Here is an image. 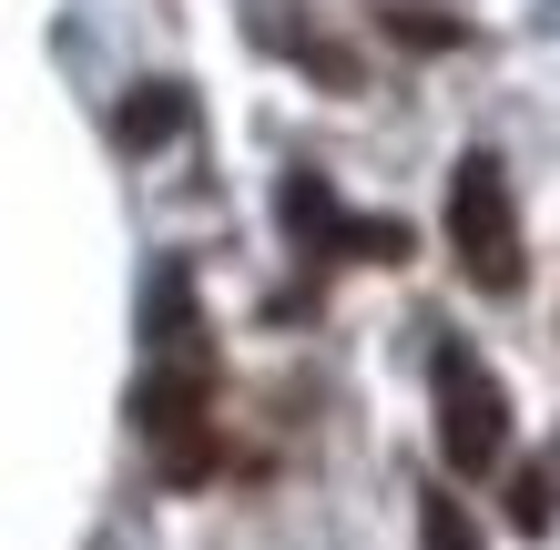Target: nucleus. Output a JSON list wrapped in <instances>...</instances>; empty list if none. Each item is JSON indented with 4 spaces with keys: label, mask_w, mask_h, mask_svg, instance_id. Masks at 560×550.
Here are the masks:
<instances>
[{
    "label": "nucleus",
    "mask_w": 560,
    "mask_h": 550,
    "mask_svg": "<svg viewBox=\"0 0 560 550\" xmlns=\"http://www.w3.org/2000/svg\"><path fill=\"white\" fill-rule=\"evenodd\" d=\"M510 520L530 530V540L550 530V479H540V469H520V479H510Z\"/></svg>",
    "instance_id": "39448f33"
},
{
    "label": "nucleus",
    "mask_w": 560,
    "mask_h": 550,
    "mask_svg": "<svg viewBox=\"0 0 560 550\" xmlns=\"http://www.w3.org/2000/svg\"><path fill=\"white\" fill-rule=\"evenodd\" d=\"M133 418H143V438H153V459H163V479H174V490H194V479L214 469V387H205V367L143 377Z\"/></svg>",
    "instance_id": "7ed1b4c3"
},
{
    "label": "nucleus",
    "mask_w": 560,
    "mask_h": 550,
    "mask_svg": "<svg viewBox=\"0 0 560 550\" xmlns=\"http://www.w3.org/2000/svg\"><path fill=\"white\" fill-rule=\"evenodd\" d=\"M418 520H428V550H479V530L458 520V500H428Z\"/></svg>",
    "instance_id": "423d86ee"
},
{
    "label": "nucleus",
    "mask_w": 560,
    "mask_h": 550,
    "mask_svg": "<svg viewBox=\"0 0 560 550\" xmlns=\"http://www.w3.org/2000/svg\"><path fill=\"white\" fill-rule=\"evenodd\" d=\"M174 122H184V92H133L113 133H122V143H163V133H174Z\"/></svg>",
    "instance_id": "20e7f679"
},
{
    "label": "nucleus",
    "mask_w": 560,
    "mask_h": 550,
    "mask_svg": "<svg viewBox=\"0 0 560 550\" xmlns=\"http://www.w3.org/2000/svg\"><path fill=\"white\" fill-rule=\"evenodd\" d=\"M448 245H458V276L469 285H489V296L520 285V214H510L500 153H469V164L448 174Z\"/></svg>",
    "instance_id": "f257e3e1"
},
{
    "label": "nucleus",
    "mask_w": 560,
    "mask_h": 550,
    "mask_svg": "<svg viewBox=\"0 0 560 550\" xmlns=\"http://www.w3.org/2000/svg\"><path fill=\"white\" fill-rule=\"evenodd\" d=\"M500 448H510V398H500V377H489L469 347H439V459L458 479H479V469H500Z\"/></svg>",
    "instance_id": "f03ea898"
},
{
    "label": "nucleus",
    "mask_w": 560,
    "mask_h": 550,
    "mask_svg": "<svg viewBox=\"0 0 560 550\" xmlns=\"http://www.w3.org/2000/svg\"><path fill=\"white\" fill-rule=\"evenodd\" d=\"M387 31H398V42H428V51L458 42V21H428V11H387Z\"/></svg>",
    "instance_id": "0eeeda50"
}]
</instances>
